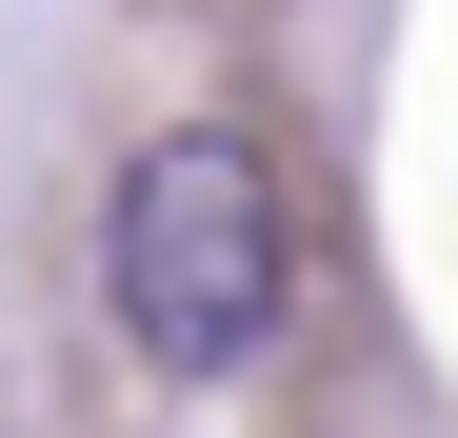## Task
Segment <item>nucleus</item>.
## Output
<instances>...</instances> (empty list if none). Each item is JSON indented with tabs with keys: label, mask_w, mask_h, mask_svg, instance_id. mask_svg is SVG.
<instances>
[{
	"label": "nucleus",
	"mask_w": 458,
	"mask_h": 438,
	"mask_svg": "<svg viewBox=\"0 0 458 438\" xmlns=\"http://www.w3.org/2000/svg\"><path fill=\"white\" fill-rule=\"evenodd\" d=\"M100 299L160 379H240L299 299V219H279V160L240 120H180L120 160V219H100Z\"/></svg>",
	"instance_id": "obj_1"
}]
</instances>
